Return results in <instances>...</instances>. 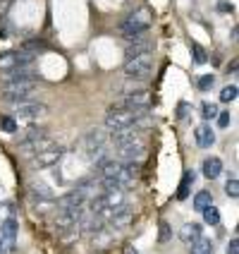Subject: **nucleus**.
<instances>
[{"instance_id":"nucleus-1","label":"nucleus","mask_w":239,"mask_h":254,"mask_svg":"<svg viewBox=\"0 0 239 254\" xmlns=\"http://www.w3.org/2000/svg\"><path fill=\"white\" fill-rule=\"evenodd\" d=\"M148 115V108L146 106H120L115 103L113 108L105 115V127L115 132V129H129V127H137L141 118Z\"/></svg>"},{"instance_id":"nucleus-2","label":"nucleus","mask_w":239,"mask_h":254,"mask_svg":"<svg viewBox=\"0 0 239 254\" xmlns=\"http://www.w3.org/2000/svg\"><path fill=\"white\" fill-rule=\"evenodd\" d=\"M151 29V12L146 7H141L137 12H132L125 22L120 24V34L127 41H139L146 36V31Z\"/></svg>"},{"instance_id":"nucleus-3","label":"nucleus","mask_w":239,"mask_h":254,"mask_svg":"<svg viewBox=\"0 0 239 254\" xmlns=\"http://www.w3.org/2000/svg\"><path fill=\"white\" fill-rule=\"evenodd\" d=\"M77 149L84 154V158L89 163H98L105 158V132L103 129H94V132H89L84 134L79 144H77Z\"/></svg>"},{"instance_id":"nucleus-4","label":"nucleus","mask_w":239,"mask_h":254,"mask_svg":"<svg viewBox=\"0 0 239 254\" xmlns=\"http://www.w3.org/2000/svg\"><path fill=\"white\" fill-rule=\"evenodd\" d=\"M62 156H65V146L57 144V141H50L48 146H43L34 156H29V166L34 170H46L50 166H55Z\"/></svg>"},{"instance_id":"nucleus-5","label":"nucleus","mask_w":239,"mask_h":254,"mask_svg":"<svg viewBox=\"0 0 239 254\" xmlns=\"http://www.w3.org/2000/svg\"><path fill=\"white\" fill-rule=\"evenodd\" d=\"M151 74H153V56H151V53H143V56L129 58V60L125 63V77H127V79H134V82H146Z\"/></svg>"},{"instance_id":"nucleus-6","label":"nucleus","mask_w":239,"mask_h":254,"mask_svg":"<svg viewBox=\"0 0 239 254\" xmlns=\"http://www.w3.org/2000/svg\"><path fill=\"white\" fill-rule=\"evenodd\" d=\"M50 113L46 103H39V101H24V103H17L14 106V115L22 118V120H41Z\"/></svg>"},{"instance_id":"nucleus-7","label":"nucleus","mask_w":239,"mask_h":254,"mask_svg":"<svg viewBox=\"0 0 239 254\" xmlns=\"http://www.w3.org/2000/svg\"><path fill=\"white\" fill-rule=\"evenodd\" d=\"M86 201H89L86 192L82 187H77V190H72L70 194H65V197L57 201V209H60V211H82Z\"/></svg>"},{"instance_id":"nucleus-8","label":"nucleus","mask_w":239,"mask_h":254,"mask_svg":"<svg viewBox=\"0 0 239 254\" xmlns=\"http://www.w3.org/2000/svg\"><path fill=\"white\" fill-rule=\"evenodd\" d=\"M143 156H146L143 141H132V144L115 146V158H117V161H141Z\"/></svg>"},{"instance_id":"nucleus-9","label":"nucleus","mask_w":239,"mask_h":254,"mask_svg":"<svg viewBox=\"0 0 239 254\" xmlns=\"http://www.w3.org/2000/svg\"><path fill=\"white\" fill-rule=\"evenodd\" d=\"M0 238H2V247H5L7 252H12L14 242H17V221H14V218H5V221H2Z\"/></svg>"},{"instance_id":"nucleus-10","label":"nucleus","mask_w":239,"mask_h":254,"mask_svg":"<svg viewBox=\"0 0 239 254\" xmlns=\"http://www.w3.org/2000/svg\"><path fill=\"white\" fill-rule=\"evenodd\" d=\"M0 77H2V82H19V79H34V82H39V74L36 70L29 65V67H12V70L7 72H0Z\"/></svg>"},{"instance_id":"nucleus-11","label":"nucleus","mask_w":239,"mask_h":254,"mask_svg":"<svg viewBox=\"0 0 239 254\" xmlns=\"http://www.w3.org/2000/svg\"><path fill=\"white\" fill-rule=\"evenodd\" d=\"M132 141H141V132L129 127V129H115L110 134V144L113 146H122V144H132Z\"/></svg>"},{"instance_id":"nucleus-12","label":"nucleus","mask_w":239,"mask_h":254,"mask_svg":"<svg viewBox=\"0 0 239 254\" xmlns=\"http://www.w3.org/2000/svg\"><path fill=\"white\" fill-rule=\"evenodd\" d=\"M43 137H48V132L43 129V127H27L24 132H19L17 134V146H24V144H31V141H39Z\"/></svg>"},{"instance_id":"nucleus-13","label":"nucleus","mask_w":239,"mask_h":254,"mask_svg":"<svg viewBox=\"0 0 239 254\" xmlns=\"http://www.w3.org/2000/svg\"><path fill=\"white\" fill-rule=\"evenodd\" d=\"M151 51H153V43L143 36L139 41H129V46L125 48V56H127V60H129V58L143 56V53H151Z\"/></svg>"},{"instance_id":"nucleus-14","label":"nucleus","mask_w":239,"mask_h":254,"mask_svg":"<svg viewBox=\"0 0 239 254\" xmlns=\"http://www.w3.org/2000/svg\"><path fill=\"white\" fill-rule=\"evenodd\" d=\"M194 137H196V144L201 149H211L213 144H215V132H213V127L208 125H198L194 129Z\"/></svg>"},{"instance_id":"nucleus-15","label":"nucleus","mask_w":239,"mask_h":254,"mask_svg":"<svg viewBox=\"0 0 239 254\" xmlns=\"http://www.w3.org/2000/svg\"><path fill=\"white\" fill-rule=\"evenodd\" d=\"M220 173H223V161H220L218 156H211V158L203 161V175H206L208 180H215Z\"/></svg>"},{"instance_id":"nucleus-16","label":"nucleus","mask_w":239,"mask_h":254,"mask_svg":"<svg viewBox=\"0 0 239 254\" xmlns=\"http://www.w3.org/2000/svg\"><path fill=\"white\" fill-rule=\"evenodd\" d=\"M180 238H182V242H187V245H191L194 240H198L201 238V223H184V228L180 230Z\"/></svg>"},{"instance_id":"nucleus-17","label":"nucleus","mask_w":239,"mask_h":254,"mask_svg":"<svg viewBox=\"0 0 239 254\" xmlns=\"http://www.w3.org/2000/svg\"><path fill=\"white\" fill-rule=\"evenodd\" d=\"M29 190H31V194H34V197L46 199V201H53V190H50L46 183H41V180H34Z\"/></svg>"},{"instance_id":"nucleus-18","label":"nucleus","mask_w":239,"mask_h":254,"mask_svg":"<svg viewBox=\"0 0 239 254\" xmlns=\"http://www.w3.org/2000/svg\"><path fill=\"white\" fill-rule=\"evenodd\" d=\"M215 252V245L208 238H198L191 242V254H213Z\"/></svg>"},{"instance_id":"nucleus-19","label":"nucleus","mask_w":239,"mask_h":254,"mask_svg":"<svg viewBox=\"0 0 239 254\" xmlns=\"http://www.w3.org/2000/svg\"><path fill=\"white\" fill-rule=\"evenodd\" d=\"M211 204H213V194L208 192V190L196 192V197H194V209H196V211H203V209L211 206Z\"/></svg>"},{"instance_id":"nucleus-20","label":"nucleus","mask_w":239,"mask_h":254,"mask_svg":"<svg viewBox=\"0 0 239 254\" xmlns=\"http://www.w3.org/2000/svg\"><path fill=\"white\" fill-rule=\"evenodd\" d=\"M12 67H17V56H14V51H7L0 56V72H7Z\"/></svg>"},{"instance_id":"nucleus-21","label":"nucleus","mask_w":239,"mask_h":254,"mask_svg":"<svg viewBox=\"0 0 239 254\" xmlns=\"http://www.w3.org/2000/svg\"><path fill=\"white\" fill-rule=\"evenodd\" d=\"M194 183V173L191 170H187L182 178V183H180V190H177V199H187V194H189V185Z\"/></svg>"},{"instance_id":"nucleus-22","label":"nucleus","mask_w":239,"mask_h":254,"mask_svg":"<svg viewBox=\"0 0 239 254\" xmlns=\"http://www.w3.org/2000/svg\"><path fill=\"white\" fill-rule=\"evenodd\" d=\"M201 213H203V221H206L208 226H218V223H220V211H218L213 204H211V206H206Z\"/></svg>"},{"instance_id":"nucleus-23","label":"nucleus","mask_w":239,"mask_h":254,"mask_svg":"<svg viewBox=\"0 0 239 254\" xmlns=\"http://www.w3.org/2000/svg\"><path fill=\"white\" fill-rule=\"evenodd\" d=\"M0 129L7 132V134H14L17 132V120L10 118V115H0Z\"/></svg>"},{"instance_id":"nucleus-24","label":"nucleus","mask_w":239,"mask_h":254,"mask_svg":"<svg viewBox=\"0 0 239 254\" xmlns=\"http://www.w3.org/2000/svg\"><path fill=\"white\" fill-rule=\"evenodd\" d=\"M237 84H230V86H225V89H223V91H220V101H223V103H232V101L237 99Z\"/></svg>"},{"instance_id":"nucleus-25","label":"nucleus","mask_w":239,"mask_h":254,"mask_svg":"<svg viewBox=\"0 0 239 254\" xmlns=\"http://www.w3.org/2000/svg\"><path fill=\"white\" fill-rule=\"evenodd\" d=\"M225 194H227V197H232V199L239 197V180L235 178V175H232V178L225 183Z\"/></svg>"},{"instance_id":"nucleus-26","label":"nucleus","mask_w":239,"mask_h":254,"mask_svg":"<svg viewBox=\"0 0 239 254\" xmlns=\"http://www.w3.org/2000/svg\"><path fill=\"white\" fill-rule=\"evenodd\" d=\"M218 106L215 103H203L201 106V115H203V120H213V118H218Z\"/></svg>"},{"instance_id":"nucleus-27","label":"nucleus","mask_w":239,"mask_h":254,"mask_svg":"<svg viewBox=\"0 0 239 254\" xmlns=\"http://www.w3.org/2000/svg\"><path fill=\"white\" fill-rule=\"evenodd\" d=\"M191 53H194V63H196V65H203V63L208 60L206 51H203V48H201L198 43H194V46H191Z\"/></svg>"},{"instance_id":"nucleus-28","label":"nucleus","mask_w":239,"mask_h":254,"mask_svg":"<svg viewBox=\"0 0 239 254\" xmlns=\"http://www.w3.org/2000/svg\"><path fill=\"white\" fill-rule=\"evenodd\" d=\"M48 46H46V41H27L24 43V51H29V53H41V51H46Z\"/></svg>"},{"instance_id":"nucleus-29","label":"nucleus","mask_w":239,"mask_h":254,"mask_svg":"<svg viewBox=\"0 0 239 254\" xmlns=\"http://www.w3.org/2000/svg\"><path fill=\"white\" fill-rule=\"evenodd\" d=\"M170 235H172L170 223H165V221H163V223H160V233H158V242H160V245H165V242L170 240Z\"/></svg>"},{"instance_id":"nucleus-30","label":"nucleus","mask_w":239,"mask_h":254,"mask_svg":"<svg viewBox=\"0 0 239 254\" xmlns=\"http://www.w3.org/2000/svg\"><path fill=\"white\" fill-rule=\"evenodd\" d=\"M213 82H215L213 74H203V77L198 79V91H208V89L213 86Z\"/></svg>"},{"instance_id":"nucleus-31","label":"nucleus","mask_w":239,"mask_h":254,"mask_svg":"<svg viewBox=\"0 0 239 254\" xmlns=\"http://www.w3.org/2000/svg\"><path fill=\"white\" fill-rule=\"evenodd\" d=\"M218 127H223V129H227V127H230V113H227V111L218 113Z\"/></svg>"},{"instance_id":"nucleus-32","label":"nucleus","mask_w":239,"mask_h":254,"mask_svg":"<svg viewBox=\"0 0 239 254\" xmlns=\"http://www.w3.org/2000/svg\"><path fill=\"white\" fill-rule=\"evenodd\" d=\"M227 254H239V240L237 238H232V240L227 242Z\"/></svg>"},{"instance_id":"nucleus-33","label":"nucleus","mask_w":239,"mask_h":254,"mask_svg":"<svg viewBox=\"0 0 239 254\" xmlns=\"http://www.w3.org/2000/svg\"><path fill=\"white\" fill-rule=\"evenodd\" d=\"M237 65H239V60L237 58H235V60H232V63H230V65H227V74H237Z\"/></svg>"},{"instance_id":"nucleus-34","label":"nucleus","mask_w":239,"mask_h":254,"mask_svg":"<svg viewBox=\"0 0 239 254\" xmlns=\"http://www.w3.org/2000/svg\"><path fill=\"white\" fill-rule=\"evenodd\" d=\"M187 108H189V106H187L184 101H180V106H177V115H180V118H184V115H187Z\"/></svg>"},{"instance_id":"nucleus-35","label":"nucleus","mask_w":239,"mask_h":254,"mask_svg":"<svg viewBox=\"0 0 239 254\" xmlns=\"http://www.w3.org/2000/svg\"><path fill=\"white\" fill-rule=\"evenodd\" d=\"M122 254H139V252L134 250V245H127V247H125V252H122Z\"/></svg>"},{"instance_id":"nucleus-36","label":"nucleus","mask_w":239,"mask_h":254,"mask_svg":"<svg viewBox=\"0 0 239 254\" xmlns=\"http://www.w3.org/2000/svg\"><path fill=\"white\" fill-rule=\"evenodd\" d=\"M5 252V247H2V238H0V254Z\"/></svg>"}]
</instances>
